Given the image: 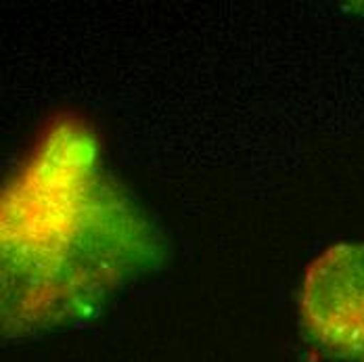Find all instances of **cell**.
Returning <instances> with one entry per match:
<instances>
[{"instance_id":"obj_1","label":"cell","mask_w":364,"mask_h":362,"mask_svg":"<svg viewBox=\"0 0 364 362\" xmlns=\"http://www.w3.org/2000/svg\"><path fill=\"white\" fill-rule=\"evenodd\" d=\"M2 331L90 316L161 260L157 233L101 168L95 134L57 119L2 193Z\"/></svg>"},{"instance_id":"obj_2","label":"cell","mask_w":364,"mask_h":362,"mask_svg":"<svg viewBox=\"0 0 364 362\" xmlns=\"http://www.w3.org/2000/svg\"><path fill=\"white\" fill-rule=\"evenodd\" d=\"M297 308L314 350L364 362V243H337L318 255L304 275Z\"/></svg>"}]
</instances>
